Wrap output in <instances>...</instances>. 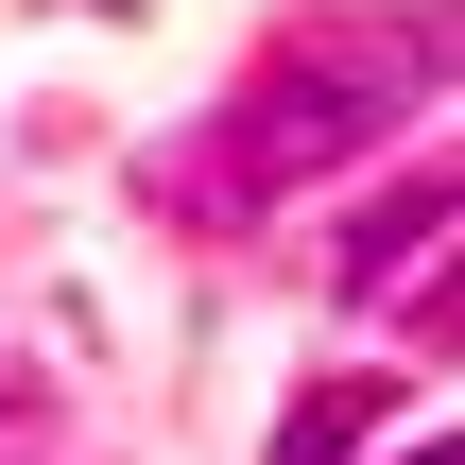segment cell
I'll return each instance as SVG.
<instances>
[{
	"mask_svg": "<svg viewBox=\"0 0 465 465\" xmlns=\"http://www.w3.org/2000/svg\"><path fill=\"white\" fill-rule=\"evenodd\" d=\"M397 104H414V52H397V35H293V52L224 104V190H311V173H345Z\"/></svg>",
	"mask_w": 465,
	"mask_h": 465,
	"instance_id": "6da1fadb",
	"label": "cell"
},
{
	"mask_svg": "<svg viewBox=\"0 0 465 465\" xmlns=\"http://www.w3.org/2000/svg\"><path fill=\"white\" fill-rule=\"evenodd\" d=\"M449 242H465V155H449V173H414V190H380V207L345 224L328 293H345V311H414V293L449 276Z\"/></svg>",
	"mask_w": 465,
	"mask_h": 465,
	"instance_id": "7a4b0ae2",
	"label": "cell"
},
{
	"mask_svg": "<svg viewBox=\"0 0 465 465\" xmlns=\"http://www.w3.org/2000/svg\"><path fill=\"white\" fill-rule=\"evenodd\" d=\"M380 414H397V380H311V397H293V431H276V465H345Z\"/></svg>",
	"mask_w": 465,
	"mask_h": 465,
	"instance_id": "3957f363",
	"label": "cell"
},
{
	"mask_svg": "<svg viewBox=\"0 0 465 465\" xmlns=\"http://www.w3.org/2000/svg\"><path fill=\"white\" fill-rule=\"evenodd\" d=\"M35 414H52V397H35V380H17V362H0V465L35 449Z\"/></svg>",
	"mask_w": 465,
	"mask_h": 465,
	"instance_id": "277c9868",
	"label": "cell"
},
{
	"mask_svg": "<svg viewBox=\"0 0 465 465\" xmlns=\"http://www.w3.org/2000/svg\"><path fill=\"white\" fill-rule=\"evenodd\" d=\"M397 52H414V69H465V0H449V17H414Z\"/></svg>",
	"mask_w": 465,
	"mask_h": 465,
	"instance_id": "5b68a950",
	"label": "cell"
},
{
	"mask_svg": "<svg viewBox=\"0 0 465 465\" xmlns=\"http://www.w3.org/2000/svg\"><path fill=\"white\" fill-rule=\"evenodd\" d=\"M414 328H431V345H465V259L431 276V293H414Z\"/></svg>",
	"mask_w": 465,
	"mask_h": 465,
	"instance_id": "8992f818",
	"label": "cell"
},
{
	"mask_svg": "<svg viewBox=\"0 0 465 465\" xmlns=\"http://www.w3.org/2000/svg\"><path fill=\"white\" fill-rule=\"evenodd\" d=\"M397 465H465V431H449V449H397Z\"/></svg>",
	"mask_w": 465,
	"mask_h": 465,
	"instance_id": "52a82bcc",
	"label": "cell"
}]
</instances>
